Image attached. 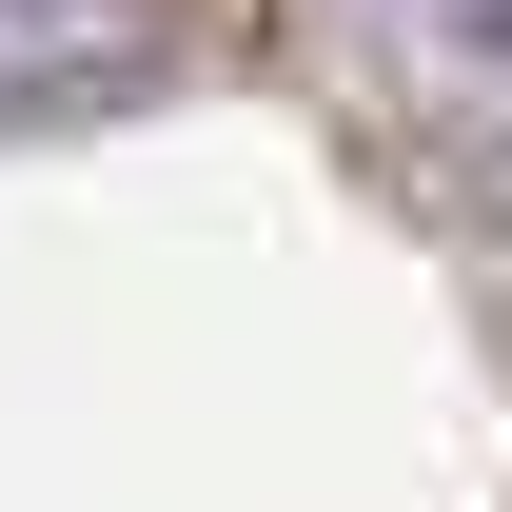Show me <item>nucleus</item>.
Returning a JSON list of instances; mask_svg holds the SVG:
<instances>
[{"label":"nucleus","mask_w":512,"mask_h":512,"mask_svg":"<svg viewBox=\"0 0 512 512\" xmlns=\"http://www.w3.org/2000/svg\"><path fill=\"white\" fill-rule=\"evenodd\" d=\"M335 79H355V119L453 197V217H493L512 237V0H316Z\"/></svg>","instance_id":"1"},{"label":"nucleus","mask_w":512,"mask_h":512,"mask_svg":"<svg viewBox=\"0 0 512 512\" xmlns=\"http://www.w3.org/2000/svg\"><path fill=\"white\" fill-rule=\"evenodd\" d=\"M178 60V0H0V138L79 119V99H138Z\"/></svg>","instance_id":"2"}]
</instances>
